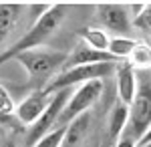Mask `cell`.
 I'll list each match as a JSON object with an SVG mask.
<instances>
[{
  "label": "cell",
  "instance_id": "3957f363",
  "mask_svg": "<svg viewBox=\"0 0 151 147\" xmlns=\"http://www.w3.org/2000/svg\"><path fill=\"white\" fill-rule=\"evenodd\" d=\"M151 127V79L137 81V93L135 99L129 105V119L125 125V131L121 137L133 139L139 143V139Z\"/></svg>",
  "mask_w": 151,
  "mask_h": 147
},
{
  "label": "cell",
  "instance_id": "7c38bea8",
  "mask_svg": "<svg viewBox=\"0 0 151 147\" xmlns=\"http://www.w3.org/2000/svg\"><path fill=\"white\" fill-rule=\"evenodd\" d=\"M87 127H89V115L85 113L81 117H77L73 123L67 125L65 139H63L60 147H79L83 137H85V133H87Z\"/></svg>",
  "mask_w": 151,
  "mask_h": 147
},
{
  "label": "cell",
  "instance_id": "7a4b0ae2",
  "mask_svg": "<svg viewBox=\"0 0 151 147\" xmlns=\"http://www.w3.org/2000/svg\"><path fill=\"white\" fill-rule=\"evenodd\" d=\"M119 61L113 63H99V65H81V67H70V68H63V73L55 75L50 83H48L45 91L48 95L57 93L63 89H70V87H81L85 83L91 81H103L111 75H115V67Z\"/></svg>",
  "mask_w": 151,
  "mask_h": 147
},
{
  "label": "cell",
  "instance_id": "277c9868",
  "mask_svg": "<svg viewBox=\"0 0 151 147\" xmlns=\"http://www.w3.org/2000/svg\"><path fill=\"white\" fill-rule=\"evenodd\" d=\"M67 53L60 50H50V48H35V50H26L20 53L12 61H16L20 67L26 71L28 77L38 81H47L48 77H52L60 67H65L67 63Z\"/></svg>",
  "mask_w": 151,
  "mask_h": 147
},
{
  "label": "cell",
  "instance_id": "52a82bcc",
  "mask_svg": "<svg viewBox=\"0 0 151 147\" xmlns=\"http://www.w3.org/2000/svg\"><path fill=\"white\" fill-rule=\"evenodd\" d=\"M97 18L107 30L115 32V36H127V32L131 30L129 8L125 4H99Z\"/></svg>",
  "mask_w": 151,
  "mask_h": 147
},
{
  "label": "cell",
  "instance_id": "8fae6325",
  "mask_svg": "<svg viewBox=\"0 0 151 147\" xmlns=\"http://www.w3.org/2000/svg\"><path fill=\"white\" fill-rule=\"evenodd\" d=\"M20 4H10V2H2L0 4V43L14 30V26L20 18Z\"/></svg>",
  "mask_w": 151,
  "mask_h": 147
},
{
  "label": "cell",
  "instance_id": "4fadbf2b",
  "mask_svg": "<svg viewBox=\"0 0 151 147\" xmlns=\"http://www.w3.org/2000/svg\"><path fill=\"white\" fill-rule=\"evenodd\" d=\"M127 119H129V107L123 103H117L111 111V117H109V133L113 139H121L123 131H125V125H127Z\"/></svg>",
  "mask_w": 151,
  "mask_h": 147
},
{
  "label": "cell",
  "instance_id": "ffe728a7",
  "mask_svg": "<svg viewBox=\"0 0 151 147\" xmlns=\"http://www.w3.org/2000/svg\"><path fill=\"white\" fill-rule=\"evenodd\" d=\"M12 123H16L14 115H4V113H0V125H6V127H12Z\"/></svg>",
  "mask_w": 151,
  "mask_h": 147
},
{
  "label": "cell",
  "instance_id": "6da1fadb",
  "mask_svg": "<svg viewBox=\"0 0 151 147\" xmlns=\"http://www.w3.org/2000/svg\"><path fill=\"white\" fill-rule=\"evenodd\" d=\"M65 14H67V6L65 4H48V8L35 20L32 28L24 34L14 46H10L8 50H4L0 55V65H4L6 61H12L16 55H20V53L40 48V45L45 40H48L52 34L57 32L58 24L65 20Z\"/></svg>",
  "mask_w": 151,
  "mask_h": 147
},
{
  "label": "cell",
  "instance_id": "cb8c5ba5",
  "mask_svg": "<svg viewBox=\"0 0 151 147\" xmlns=\"http://www.w3.org/2000/svg\"><path fill=\"white\" fill-rule=\"evenodd\" d=\"M137 147H151V143H145V145H137Z\"/></svg>",
  "mask_w": 151,
  "mask_h": 147
},
{
  "label": "cell",
  "instance_id": "5b68a950",
  "mask_svg": "<svg viewBox=\"0 0 151 147\" xmlns=\"http://www.w3.org/2000/svg\"><path fill=\"white\" fill-rule=\"evenodd\" d=\"M101 93H103V81H91V83H85L81 87H77V89L70 93L67 103H65L57 127H67L77 117L85 115L95 103L99 101Z\"/></svg>",
  "mask_w": 151,
  "mask_h": 147
},
{
  "label": "cell",
  "instance_id": "9a60e30c",
  "mask_svg": "<svg viewBox=\"0 0 151 147\" xmlns=\"http://www.w3.org/2000/svg\"><path fill=\"white\" fill-rule=\"evenodd\" d=\"M127 63L131 68H139V71H149L151 68V45L147 43H137L135 48L131 50V55L127 57Z\"/></svg>",
  "mask_w": 151,
  "mask_h": 147
},
{
  "label": "cell",
  "instance_id": "5bb4252c",
  "mask_svg": "<svg viewBox=\"0 0 151 147\" xmlns=\"http://www.w3.org/2000/svg\"><path fill=\"white\" fill-rule=\"evenodd\" d=\"M137 40L129 38V36H111L109 38V46H107V53L115 61H123L131 55V50L135 48Z\"/></svg>",
  "mask_w": 151,
  "mask_h": 147
},
{
  "label": "cell",
  "instance_id": "ba28073f",
  "mask_svg": "<svg viewBox=\"0 0 151 147\" xmlns=\"http://www.w3.org/2000/svg\"><path fill=\"white\" fill-rule=\"evenodd\" d=\"M50 97H52V95H48L45 89L30 93L24 101H20L18 105H16V109H14V119H16L18 123L30 127V125L42 115V111L47 109Z\"/></svg>",
  "mask_w": 151,
  "mask_h": 147
},
{
  "label": "cell",
  "instance_id": "e0dca14e",
  "mask_svg": "<svg viewBox=\"0 0 151 147\" xmlns=\"http://www.w3.org/2000/svg\"><path fill=\"white\" fill-rule=\"evenodd\" d=\"M65 131H67V127H57V129H52L50 133H47L42 139H38L35 145H30V147H60L63 139H65Z\"/></svg>",
  "mask_w": 151,
  "mask_h": 147
},
{
  "label": "cell",
  "instance_id": "9c48e42d",
  "mask_svg": "<svg viewBox=\"0 0 151 147\" xmlns=\"http://www.w3.org/2000/svg\"><path fill=\"white\" fill-rule=\"evenodd\" d=\"M115 77H117V93H119V103L131 105L137 93V77L135 71L131 68L127 61H119L115 67Z\"/></svg>",
  "mask_w": 151,
  "mask_h": 147
},
{
  "label": "cell",
  "instance_id": "8992f818",
  "mask_svg": "<svg viewBox=\"0 0 151 147\" xmlns=\"http://www.w3.org/2000/svg\"><path fill=\"white\" fill-rule=\"evenodd\" d=\"M70 93H73L70 89H63V91L52 93V97H50V101H48V105H47V109L42 111V115H40L35 123L30 125V129H28V135H26L28 147L35 145L38 139H42V137L47 135V133H50L52 129H57L60 111H63L67 99L70 97Z\"/></svg>",
  "mask_w": 151,
  "mask_h": 147
},
{
  "label": "cell",
  "instance_id": "30bf717a",
  "mask_svg": "<svg viewBox=\"0 0 151 147\" xmlns=\"http://www.w3.org/2000/svg\"><path fill=\"white\" fill-rule=\"evenodd\" d=\"M115 58L109 53H101V50H93L89 46H79L73 55L67 57V63L63 68H70V67H81V65H99V63H113Z\"/></svg>",
  "mask_w": 151,
  "mask_h": 147
},
{
  "label": "cell",
  "instance_id": "603a6c76",
  "mask_svg": "<svg viewBox=\"0 0 151 147\" xmlns=\"http://www.w3.org/2000/svg\"><path fill=\"white\" fill-rule=\"evenodd\" d=\"M0 147H16V145H14V141H4Z\"/></svg>",
  "mask_w": 151,
  "mask_h": 147
},
{
  "label": "cell",
  "instance_id": "d6986e66",
  "mask_svg": "<svg viewBox=\"0 0 151 147\" xmlns=\"http://www.w3.org/2000/svg\"><path fill=\"white\" fill-rule=\"evenodd\" d=\"M135 22V26H141V28H147L151 32V4H145V8H143V12H141L139 16L133 20Z\"/></svg>",
  "mask_w": 151,
  "mask_h": 147
},
{
  "label": "cell",
  "instance_id": "2e32d148",
  "mask_svg": "<svg viewBox=\"0 0 151 147\" xmlns=\"http://www.w3.org/2000/svg\"><path fill=\"white\" fill-rule=\"evenodd\" d=\"M85 45L93 50H101V53H107V46H109V34L101 30V28H85L81 32Z\"/></svg>",
  "mask_w": 151,
  "mask_h": 147
},
{
  "label": "cell",
  "instance_id": "ac0fdd59",
  "mask_svg": "<svg viewBox=\"0 0 151 147\" xmlns=\"http://www.w3.org/2000/svg\"><path fill=\"white\" fill-rule=\"evenodd\" d=\"M14 109H16V105H14L12 95H10L6 89H4L2 85H0V113H4V115H14Z\"/></svg>",
  "mask_w": 151,
  "mask_h": 147
},
{
  "label": "cell",
  "instance_id": "44dd1931",
  "mask_svg": "<svg viewBox=\"0 0 151 147\" xmlns=\"http://www.w3.org/2000/svg\"><path fill=\"white\" fill-rule=\"evenodd\" d=\"M115 147H137V143H135L133 139L121 137V139H117V145H115Z\"/></svg>",
  "mask_w": 151,
  "mask_h": 147
},
{
  "label": "cell",
  "instance_id": "7402d4cb",
  "mask_svg": "<svg viewBox=\"0 0 151 147\" xmlns=\"http://www.w3.org/2000/svg\"><path fill=\"white\" fill-rule=\"evenodd\" d=\"M145 143H151V127L147 129V133L139 139V143H137V145H145Z\"/></svg>",
  "mask_w": 151,
  "mask_h": 147
}]
</instances>
